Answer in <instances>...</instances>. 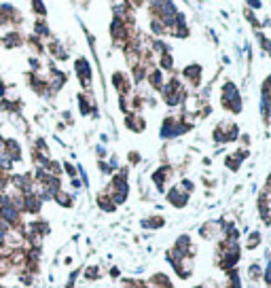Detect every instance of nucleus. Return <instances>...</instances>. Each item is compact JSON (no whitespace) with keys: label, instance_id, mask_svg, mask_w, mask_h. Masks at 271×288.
Segmentation results:
<instances>
[{"label":"nucleus","instance_id":"obj_1","mask_svg":"<svg viewBox=\"0 0 271 288\" xmlns=\"http://www.w3.org/2000/svg\"><path fill=\"white\" fill-rule=\"evenodd\" d=\"M161 95H163V102L167 104V106H180V104L187 102L189 91H187V87L180 78H170V81H165Z\"/></svg>","mask_w":271,"mask_h":288},{"label":"nucleus","instance_id":"obj_2","mask_svg":"<svg viewBox=\"0 0 271 288\" xmlns=\"http://www.w3.org/2000/svg\"><path fill=\"white\" fill-rule=\"evenodd\" d=\"M240 138V130H237L235 123L231 121H220L216 127H214V140L216 142H235Z\"/></svg>","mask_w":271,"mask_h":288},{"label":"nucleus","instance_id":"obj_3","mask_svg":"<svg viewBox=\"0 0 271 288\" xmlns=\"http://www.w3.org/2000/svg\"><path fill=\"white\" fill-rule=\"evenodd\" d=\"M189 127L180 121V117H165L163 119V127H161V136L163 138H176V136L187 134Z\"/></svg>","mask_w":271,"mask_h":288},{"label":"nucleus","instance_id":"obj_4","mask_svg":"<svg viewBox=\"0 0 271 288\" xmlns=\"http://www.w3.org/2000/svg\"><path fill=\"white\" fill-rule=\"evenodd\" d=\"M202 74H203V68L199 64H189L182 70V76H185V83H189L191 87H197L202 83Z\"/></svg>","mask_w":271,"mask_h":288},{"label":"nucleus","instance_id":"obj_5","mask_svg":"<svg viewBox=\"0 0 271 288\" xmlns=\"http://www.w3.org/2000/svg\"><path fill=\"white\" fill-rule=\"evenodd\" d=\"M172 174H174L172 165H170V163H163L157 172H153V182H155V187H157L159 191H165V180H170Z\"/></svg>","mask_w":271,"mask_h":288},{"label":"nucleus","instance_id":"obj_6","mask_svg":"<svg viewBox=\"0 0 271 288\" xmlns=\"http://www.w3.org/2000/svg\"><path fill=\"white\" fill-rule=\"evenodd\" d=\"M222 233V222L220 220H210L205 222V225H202V229H199V235H202L203 239H218Z\"/></svg>","mask_w":271,"mask_h":288},{"label":"nucleus","instance_id":"obj_7","mask_svg":"<svg viewBox=\"0 0 271 288\" xmlns=\"http://www.w3.org/2000/svg\"><path fill=\"white\" fill-rule=\"evenodd\" d=\"M167 202H170L174 208H185L189 204V195L176 185V187H172L170 191H167Z\"/></svg>","mask_w":271,"mask_h":288},{"label":"nucleus","instance_id":"obj_8","mask_svg":"<svg viewBox=\"0 0 271 288\" xmlns=\"http://www.w3.org/2000/svg\"><path fill=\"white\" fill-rule=\"evenodd\" d=\"M113 85H115V89L119 91L121 98L130 95V91H132V83H130V78H127L123 72H115V74H113Z\"/></svg>","mask_w":271,"mask_h":288},{"label":"nucleus","instance_id":"obj_9","mask_svg":"<svg viewBox=\"0 0 271 288\" xmlns=\"http://www.w3.org/2000/svg\"><path fill=\"white\" fill-rule=\"evenodd\" d=\"M74 68H76V74H78V78H81L83 87H89L91 85V66H89V62L81 58V60H76Z\"/></svg>","mask_w":271,"mask_h":288},{"label":"nucleus","instance_id":"obj_10","mask_svg":"<svg viewBox=\"0 0 271 288\" xmlns=\"http://www.w3.org/2000/svg\"><path fill=\"white\" fill-rule=\"evenodd\" d=\"M174 271L178 274L180 280H187L191 278V274H193V259H189V257H182L178 263H174Z\"/></svg>","mask_w":271,"mask_h":288},{"label":"nucleus","instance_id":"obj_11","mask_svg":"<svg viewBox=\"0 0 271 288\" xmlns=\"http://www.w3.org/2000/svg\"><path fill=\"white\" fill-rule=\"evenodd\" d=\"M146 83H148V87H150V89H155V91H161V89H163V85H165L163 72L159 70V68L148 70V72H146Z\"/></svg>","mask_w":271,"mask_h":288},{"label":"nucleus","instance_id":"obj_12","mask_svg":"<svg viewBox=\"0 0 271 288\" xmlns=\"http://www.w3.org/2000/svg\"><path fill=\"white\" fill-rule=\"evenodd\" d=\"M125 123H127V127H130L132 132H144V127H146V121H144V119H142V115H138V113L127 115Z\"/></svg>","mask_w":271,"mask_h":288},{"label":"nucleus","instance_id":"obj_13","mask_svg":"<svg viewBox=\"0 0 271 288\" xmlns=\"http://www.w3.org/2000/svg\"><path fill=\"white\" fill-rule=\"evenodd\" d=\"M174 68V58H172V53L167 51V53H163L161 58H159V70H172Z\"/></svg>","mask_w":271,"mask_h":288},{"label":"nucleus","instance_id":"obj_14","mask_svg":"<svg viewBox=\"0 0 271 288\" xmlns=\"http://www.w3.org/2000/svg\"><path fill=\"white\" fill-rule=\"evenodd\" d=\"M98 206H100L104 212H113L115 208H117L115 202H113V199H110L108 195H100V197H98Z\"/></svg>","mask_w":271,"mask_h":288},{"label":"nucleus","instance_id":"obj_15","mask_svg":"<svg viewBox=\"0 0 271 288\" xmlns=\"http://www.w3.org/2000/svg\"><path fill=\"white\" fill-rule=\"evenodd\" d=\"M242 161H244V159H240V157H237V155H229L227 159H225V163H227V167H229V170H240V165H242Z\"/></svg>","mask_w":271,"mask_h":288},{"label":"nucleus","instance_id":"obj_16","mask_svg":"<svg viewBox=\"0 0 271 288\" xmlns=\"http://www.w3.org/2000/svg\"><path fill=\"white\" fill-rule=\"evenodd\" d=\"M165 225V220L161 216H150L148 220H144V227H153V229H161Z\"/></svg>","mask_w":271,"mask_h":288},{"label":"nucleus","instance_id":"obj_17","mask_svg":"<svg viewBox=\"0 0 271 288\" xmlns=\"http://www.w3.org/2000/svg\"><path fill=\"white\" fill-rule=\"evenodd\" d=\"M261 244V233L257 231V233H250V237H248V244H246V248H250V250H254Z\"/></svg>","mask_w":271,"mask_h":288},{"label":"nucleus","instance_id":"obj_18","mask_svg":"<svg viewBox=\"0 0 271 288\" xmlns=\"http://www.w3.org/2000/svg\"><path fill=\"white\" fill-rule=\"evenodd\" d=\"M248 276H250L252 282H257V280L263 276V269H261L259 265H252V267H250V271H248Z\"/></svg>","mask_w":271,"mask_h":288},{"label":"nucleus","instance_id":"obj_19","mask_svg":"<svg viewBox=\"0 0 271 288\" xmlns=\"http://www.w3.org/2000/svg\"><path fill=\"white\" fill-rule=\"evenodd\" d=\"M55 199H58V204H62V206H72V199H70V195H66V193H58Z\"/></svg>","mask_w":271,"mask_h":288},{"label":"nucleus","instance_id":"obj_20","mask_svg":"<svg viewBox=\"0 0 271 288\" xmlns=\"http://www.w3.org/2000/svg\"><path fill=\"white\" fill-rule=\"evenodd\" d=\"M85 276L89 278V280H95V278L100 276V271H98V267H91V269H87V271H85Z\"/></svg>","mask_w":271,"mask_h":288},{"label":"nucleus","instance_id":"obj_21","mask_svg":"<svg viewBox=\"0 0 271 288\" xmlns=\"http://www.w3.org/2000/svg\"><path fill=\"white\" fill-rule=\"evenodd\" d=\"M36 32H38V34H47L49 30H47V26H45L43 21H38V23H36Z\"/></svg>","mask_w":271,"mask_h":288},{"label":"nucleus","instance_id":"obj_22","mask_svg":"<svg viewBox=\"0 0 271 288\" xmlns=\"http://www.w3.org/2000/svg\"><path fill=\"white\" fill-rule=\"evenodd\" d=\"M130 161H132V163H138V161H140V155H138V153H130Z\"/></svg>","mask_w":271,"mask_h":288},{"label":"nucleus","instance_id":"obj_23","mask_svg":"<svg viewBox=\"0 0 271 288\" xmlns=\"http://www.w3.org/2000/svg\"><path fill=\"white\" fill-rule=\"evenodd\" d=\"M265 193H269V195H271V174L267 176V185H265Z\"/></svg>","mask_w":271,"mask_h":288},{"label":"nucleus","instance_id":"obj_24","mask_svg":"<svg viewBox=\"0 0 271 288\" xmlns=\"http://www.w3.org/2000/svg\"><path fill=\"white\" fill-rule=\"evenodd\" d=\"M195 288H205V286H195Z\"/></svg>","mask_w":271,"mask_h":288}]
</instances>
